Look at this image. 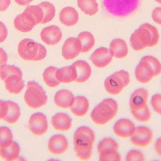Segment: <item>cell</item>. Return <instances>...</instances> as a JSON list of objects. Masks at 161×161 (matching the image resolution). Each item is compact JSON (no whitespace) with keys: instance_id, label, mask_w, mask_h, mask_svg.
Segmentation results:
<instances>
[{"instance_id":"6da1fadb","label":"cell","mask_w":161,"mask_h":161,"mask_svg":"<svg viewBox=\"0 0 161 161\" xmlns=\"http://www.w3.org/2000/svg\"><path fill=\"white\" fill-rule=\"evenodd\" d=\"M159 40L157 28L153 25L145 23L140 26L130 36V43L131 48L136 50H142L147 47L156 45Z\"/></svg>"},{"instance_id":"7a4b0ae2","label":"cell","mask_w":161,"mask_h":161,"mask_svg":"<svg viewBox=\"0 0 161 161\" xmlns=\"http://www.w3.org/2000/svg\"><path fill=\"white\" fill-rule=\"evenodd\" d=\"M118 110V103L112 98H106L94 108L91 118L96 125H104L114 118Z\"/></svg>"},{"instance_id":"3957f363","label":"cell","mask_w":161,"mask_h":161,"mask_svg":"<svg viewBox=\"0 0 161 161\" xmlns=\"http://www.w3.org/2000/svg\"><path fill=\"white\" fill-rule=\"evenodd\" d=\"M18 52L25 60L38 61L43 59L47 55L45 47L30 38H25L18 44Z\"/></svg>"},{"instance_id":"277c9868","label":"cell","mask_w":161,"mask_h":161,"mask_svg":"<svg viewBox=\"0 0 161 161\" xmlns=\"http://www.w3.org/2000/svg\"><path fill=\"white\" fill-rule=\"evenodd\" d=\"M24 99L30 108H38L47 103V96L43 87L38 82L29 81L26 84Z\"/></svg>"},{"instance_id":"5b68a950","label":"cell","mask_w":161,"mask_h":161,"mask_svg":"<svg viewBox=\"0 0 161 161\" xmlns=\"http://www.w3.org/2000/svg\"><path fill=\"white\" fill-rule=\"evenodd\" d=\"M129 83V73L126 70H120L107 77L104 81V86L107 92L112 95H117Z\"/></svg>"},{"instance_id":"8992f818","label":"cell","mask_w":161,"mask_h":161,"mask_svg":"<svg viewBox=\"0 0 161 161\" xmlns=\"http://www.w3.org/2000/svg\"><path fill=\"white\" fill-rule=\"evenodd\" d=\"M94 140V132L87 126H81L77 128L74 132V145L75 147L92 146Z\"/></svg>"},{"instance_id":"52a82bcc","label":"cell","mask_w":161,"mask_h":161,"mask_svg":"<svg viewBox=\"0 0 161 161\" xmlns=\"http://www.w3.org/2000/svg\"><path fill=\"white\" fill-rule=\"evenodd\" d=\"M153 133L148 127L138 126L135 128L134 133L130 136V141L135 146L144 147L151 143Z\"/></svg>"},{"instance_id":"ba28073f","label":"cell","mask_w":161,"mask_h":161,"mask_svg":"<svg viewBox=\"0 0 161 161\" xmlns=\"http://www.w3.org/2000/svg\"><path fill=\"white\" fill-rule=\"evenodd\" d=\"M30 131L35 135L40 136L45 133L48 129V121L46 116L42 113L33 114L28 121Z\"/></svg>"},{"instance_id":"9c48e42d","label":"cell","mask_w":161,"mask_h":161,"mask_svg":"<svg viewBox=\"0 0 161 161\" xmlns=\"http://www.w3.org/2000/svg\"><path fill=\"white\" fill-rule=\"evenodd\" d=\"M81 52V44L77 38H68L62 48V55L66 60L75 58Z\"/></svg>"},{"instance_id":"30bf717a","label":"cell","mask_w":161,"mask_h":161,"mask_svg":"<svg viewBox=\"0 0 161 161\" xmlns=\"http://www.w3.org/2000/svg\"><path fill=\"white\" fill-rule=\"evenodd\" d=\"M113 59L109 48L99 47L96 49L90 56V60L92 64L98 68H103L110 64Z\"/></svg>"},{"instance_id":"8fae6325","label":"cell","mask_w":161,"mask_h":161,"mask_svg":"<svg viewBox=\"0 0 161 161\" xmlns=\"http://www.w3.org/2000/svg\"><path fill=\"white\" fill-rule=\"evenodd\" d=\"M42 40L47 45H54L62 39V33L59 27L50 25L42 29L40 33Z\"/></svg>"},{"instance_id":"7c38bea8","label":"cell","mask_w":161,"mask_h":161,"mask_svg":"<svg viewBox=\"0 0 161 161\" xmlns=\"http://www.w3.org/2000/svg\"><path fill=\"white\" fill-rule=\"evenodd\" d=\"M135 125L133 121L126 118L118 119L113 125V130L115 135L121 138L130 137L135 131Z\"/></svg>"},{"instance_id":"4fadbf2b","label":"cell","mask_w":161,"mask_h":161,"mask_svg":"<svg viewBox=\"0 0 161 161\" xmlns=\"http://www.w3.org/2000/svg\"><path fill=\"white\" fill-rule=\"evenodd\" d=\"M68 147V140L63 135H55L49 139L48 142V148L54 155H60L64 153Z\"/></svg>"},{"instance_id":"5bb4252c","label":"cell","mask_w":161,"mask_h":161,"mask_svg":"<svg viewBox=\"0 0 161 161\" xmlns=\"http://www.w3.org/2000/svg\"><path fill=\"white\" fill-rule=\"evenodd\" d=\"M135 75L136 80L141 83H147L155 77L150 65L142 60H140L135 68Z\"/></svg>"},{"instance_id":"9a60e30c","label":"cell","mask_w":161,"mask_h":161,"mask_svg":"<svg viewBox=\"0 0 161 161\" xmlns=\"http://www.w3.org/2000/svg\"><path fill=\"white\" fill-rule=\"evenodd\" d=\"M36 25L31 16L25 11L17 15L14 19L15 28L21 32L30 31Z\"/></svg>"},{"instance_id":"2e32d148","label":"cell","mask_w":161,"mask_h":161,"mask_svg":"<svg viewBox=\"0 0 161 161\" xmlns=\"http://www.w3.org/2000/svg\"><path fill=\"white\" fill-rule=\"evenodd\" d=\"M148 92L144 88H138L135 90L130 96L129 105L131 109H140L147 104Z\"/></svg>"},{"instance_id":"e0dca14e","label":"cell","mask_w":161,"mask_h":161,"mask_svg":"<svg viewBox=\"0 0 161 161\" xmlns=\"http://www.w3.org/2000/svg\"><path fill=\"white\" fill-rule=\"evenodd\" d=\"M109 50L113 57L122 58L128 53V48L125 41L121 38H114L109 43Z\"/></svg>"},{"instance_id":"ac0fdd59","label":"cell","mask_w":161,"mask_h":161,"mask_svg":"<svg viewBox=\"0 0 161 161\" xmlns=\"http://www.w3.org/2000/svg\"><path fill=\"white\" fill-rule=\"evenodd\" d=\"M53 127L58 131H67L72 126V118L66 113H57L51 119Z\"/></svg>"},{"instance_id":"d6986e66","label":"cell","mask_w":161,"mask_h":161,"mask_svg":"<svg viewBox=\"0 0 161 161\" xmlns=\"http://www.w3.org/2000/svg\"><path fill=\"white\" fill-rule=\"evenodd\" d=\"M59 19L63 25L67 26H71L78 22L79 14L74 8L67 6L60 11Z\"/></svg>"},{"instance_id":"ffe728a7","label":"cell","mask_w":161,"mask_h":161,"mask_svg":"<svg viewBox=\"0 0 161 161\" xmlns=\"http://www.w3.org/2000/svg\"><path fill=\"white\" fill-rule=\"evenodd\" d=\"M75 96L72 92L67 89L58 91L54 95L55 104L62 108H70L74 101Z\"/></svg>"},{"instance_id":"44dd1931","label":"cell","mask_w":161,"mask_h":161,"mask_svg":"<svg viewBox=\"0 0 161 161\" xmlns=\"http://www.w3.org/2000/svg\"><path fill=\"white\" fill-rule=\"evenodd\" d=\"M72 65L75 67L77 72V82L82 83L87 80L91 75V67L85 60H78L74 62Z\"/></svg>"},{"instance_id":"7402d4cb","label":"cell","mask_w":161,"mask_h":161,"mask_svg":"<svg viewBox=\"0 0 161 161\" xmlns=\"http://www.w3.org/2000/svg\"><path fill=\"white\" fill-rule=\"evenodd\" d=\"M6 90L12 94H19L25 87L24 80L22 76L13 74L8 76L4 81Z\"/></svg>"},{"instance_id":"603a6c76","label":"cell","mask_w":161,"mask_h":161,"mask_svg":"<svg viewBox=\"0 0 161 161\" xmlns=\"http://www.w3.org/2000/svg\"><path fill=\"white\" fill-rule=\"evenodd\" d=\"M55 75L57 80L60 82L63 83H69L75 81L77 79L76 69L72 64L57 69Z\"/></svg>"},{"instance_id":"cb8c5ba5","label":"cell","mask_w":161,"mask_h":161,"mask_svg":"<svg viewBox=\"0 0 161 161\" xmlns=\"http://www.w3.org/2000/svg\"><path fill=\"white\" fill-rule=\"evenodd\" d=\"M89 108L88 99L83 96H77L74 98L73 104L70 107L71 112L76 116H83L87 113Z\"/></svg>"},{"instance_id":"d4e9b609","label":"cell","mask_w":161,"mask_h":161,"mask_svg":"<svg viewBox=\"0 0 161 161\" xmlns=\"http://www.w3.org/2000/svg\"><path fill=\"white\" fill-rule=\"evenodd\" d=\"M20 152V148L18 143L13 141L8 147L0 148V156L1 158L7 160H16Z\"/></svg>"},{"instance_id":"484cf974","label":"cell","mask_w":161,"mask_h":161,"mask_svg":"<svg viewBox=\"0 0 161 161\" xmlns=\"http://www.w3.org/2000/svg\"><path fill=\"white\" fill-rule=\"evenodd\" d=\"M81 44V52L86 53L90 51L94 45L95 39L93 35L89 31H82L77 37Z\"/></svg>"},{"instance_id":"4316f807","label":"cell","mask_w":161,"mask_h":161,"mask_svg":"<svg viewBox=\"0 0 161 161\" xmlns=\"http://www.w3.org/2000/svg\"><path fill=\"white\" fill-rule=\"evenodd\" d=\"M77 3L81 11L89 16L94 15L99 10L96 0H77Z\"/></svg>"},{"instance_id":"83f0119b","label":"cell","mask_w":161,"mask_h":161,"mask_svg":"<svg viewBox=\"0 0 161 161\" xmlns=\"http://www.w3.org/2000/svg\"><path fill=\"white\" fill-rule=\"evenodd\" d=\"M8 105V111L7 115L3 119L8 123H16L20 116V108L18 104L11 101H6Z\"/></svg>"},{"instance_id":"f1b7e54d","label":"cell","mask_w":161,"mask_h":161,"mask_svg":"<svg viewBox=\"0 0 161 161\" xmlns=\"http://www.w3.org/2000/svg\"><path fill=\"white\" fill-rule=\"evenodd\" d=\"M38 5L42 8L43 13V17L41 23L44 24L51 21L55 15V8L54 5L48 1L42 2Z\"/></svg>"},{"instance_id":"f546056e","label":"cell","mask_w":161,"mask_h":161,"mask_svg":"<svg viewBox=\"0 0 161 161\" xmlns=\"http://www.w3.org/2000/svg\"><path fill=\"white\" fill-rule=\"evenodd\" d=\"M57 68L53 66L48 67L43 73V79L45 84L51 87H54L60 83L57 79L55 72Z\"/></svg>"},{"instance_id":"4dcf8cb0","label":"cell","mask_w":161,"mask_h":161,"mask_svg":"<svg viewBox=\"0 0 161 161\" xmlns=\"http://www.w3.org/2000/svg\"><path fill=\"white\" fill-rule=\"evenodd\" d=\"M131 113L133 118L140 122H147L151 118V113L147 104L140 109H131Z\"/></svg>"},{"instance_id":"1f68e13d","label":"cell","mask_w":161,"mask_h":161,"mask_svg":"<svg viewBox=\"0 0 161 161\" xmlns=\"http://www.w3.org/2000/svg\"><path fill=\"white\" fill-rule=\"evenodd\" d=\"M24 11L31 16L36 25L41 23L43 13L42 8L38 5H28Z\"/></svg>"},{"instance_id":"d6a6232c","label":"cell","mask_w":161,"mask_h":161,"mask_svg":"<svg viewBox=\"0 0 161 161\" xmlns=\"http://www.w3.org/2000/svg\"><path fill=\"white\" fill-rule=\"evenodd\" d=\"M13 74L19 75L21 76L23 75L20 69L15 65L4 64L0 67V77L3 81H4L8 76Z\"/></svg>"},{"instance_id":"836d02e7","label":"cell","mask_w":161,"mask_h":161,"mask_svg":"<svg viewBox=\"0 0 161 161\" xmlns=\"http://www.w3.org/2000/svg\"><path fill=\"white\" fill-rule=\"evenodd\" d=\"M13 134L11 130L6 126H0V148L9 146L13 142Z\"/></svg>"},{"instance_id":"e575fe53","label":"cell","mask_w":161,"mask_h":161,"mask_svg":"<svg viewBox=\"0 0 161 161\" xmlns=\"http://www.w3.org/2000/svg\"><path fill=\"white\" fill-rule=\"evenodd\" d=\"M118 144L111 138H104L102 139L97 145V152H100L108 150H118Z\"/></svg>"},{"instance_id":"d590c367","label":"cell","mask_w":161,"mask_h":161,"mask_svg":"<svg viewBox=\"0 0 161 161\" xmlns=\"http://www.w3.org/2000/svg\"><path fill=\"white\" fill-rule=\"evenodd\" d=\"M99 160L100 161H120L121 156L118 150H108L99 153Z\"/></svg>"},{"instance_id":"8d00e7d4","label":"cell","mask_w":161,"mask_h":161,"mask_svg":"<svg viewBox=\"0 0 161 161\" xmlns=\"http://www.w3.org/2000/svg\"><path fill=\"white\" fill-rule=\"evenodd\" d=\"M140 60H144L150 65L153 70L154 76H157L161 73V63L156 57L152 55H145Z\"/></svg>"},{"instance_id":"74e56055","label":"cell","mask_w":161,"mask_h":161,"mask_svg":"<svg viewBox=\"0 0 161 161\" xmlns=\"http://www.w3.org/2000/svg\"><path fill=\"white\" fill-rule=\"evenodd\" d=\"M74 150L77 157L81 160H86L91 158L92 152V146L90 147H75Z\"/></svg>"},{"instance_id":"f35d334b","label":"cell","mask_w":161,"mask_h":161,"mask_svg":"<svg viewBox=\"0 0 161 161\" xmlns=\"http://www.w3.org/2000/svg\"><path fill=\"white\" fill-rule=\"evenodd\" d=\"M125 159L126 161H143L145 160V156L139 150H131L127 153Z\"/></svg>"},{"instance_id":"ab89813d","label":"cell","mask_w":161,"mask_h":161,"mask_svg":"<svg viewBox=\"0 0 161 161\" xmlns=\"http://www.w3.org/2000/svg\"><path fill=\"white\" fill-rule=\"evenodd\" d=\"M150 104L153 111L157 114L161 115V94H155L152 96Z\"/></svg>"},{"instance_id":"60d3db41","label":"cell","mask_w":161,"mask_h":161,"mask_svg":"<svg viewBox=\"0 0 161 161\" xmlns=\"http://www.w3.org/2000/svg\"><path fill=\"white\" fill-rule=\"evenodd\" d=\"M152 19L157 24L161 25V7H157L152 11Z\"/></svg>"},{"instance_id":"b9f144b4","label":"cell","mask_w":161,"mask_h":161,"mask_svg":"<svg viewBox=\"0 0 161 161\" xmlns=\"http://www.w3.org/2000/svg\"><path fill=\"white\" fill-rule=\"evenodd\" d=\"M8 105L6 101L0 100V119H4L7 115Z\"/></svg>"},{"instance_id":"7bdbcfd3","label":"cell","mask_w":161,"mask_h":161,"mask_svg":"<svg viewBox=\"0 0 161 161\" xmlns=\"http://www.w3.org/2000/svg\"><path fill=\"white\" fill-rule=\"evenodd\" d=\"M8 36V30L5 25L0 21V43L4 42Z\"/></svg>"},{"instance_id":"ee69618b","label":"cell","mask_w":161,"mask_h":161,"mask_svg":"<svg viewBox=\"0 0 161 161\" xmlns=\"http://www.w3.org/2000/svg\"><path fill=\"white\" fill-rule=\"evenodd\" d=\"M8 60V55L6 52L1 48H0V67L6 64Z\"/></svg>"},{"instance_id":"f6af8a7d","label":"cell","mask_w":161,"mask_h":161,"mask_svg":"<svg viewBox=\"0 0 161 161\" xmlns=\"http://www.w3.org/2000/svg\"><path fill=\"white\" fill-rule=\"evenodd\" d=\"M11 4V0H0V12L6 11Z\"/></svg>"},{"instance_id":"bcb514c9","label":"cell","mask_w":161,"mask_h":161,"mask_svg":"<svg viewBox=\"0 0 161 161\" xmlns=\"http://www.w3.org/2000/svg\"><path fill=\"white\" fill-rule=\"evenodd\" d=\"M155 150L157 153L161 157V137L156 140L155 143Z\"/></svg>"},{"instance_id":"7dc6e473","label":"cell","mask_w":161,"mask_h":161,"mask_svg":"<svg viewBox=\"0 0 161 161\" xmlns=\"http://www.w3.org/2000/svg\"><path fill=\"white\" fill-rule=\"evenodd\" d=\"M18 4L21 6L28 5L33 0H14Z\"/></svg>"},{"instance_id":"c3c4849f","label":"cell","mask_w":161,"mask_h":161,"mask_svg":"<svg viewBox=\"0 0 161 161\" xmlns=\"http://www.w3.org/2000/svg\"><path fill=\"white\" fill-rule=\"evenodd\" d=\"M156 2H157L159 4H161V0H155Z\"/></svg>"}]
</instances>
